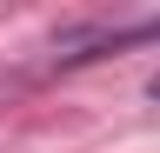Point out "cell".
Wrapping results in <instances>:
<instances>
[{
	"instance_id": "6da1fadb",
	"label": "cell",
	"mask_w": 160,
	"mask_h": 153,
	"mask_svg": "<svg viewBox=\"0 0 160 153\" xmlns=\"http://www.w3.org/2000/svg\"><path fill=\"white\" fill-rule=\"evenodd\" d=\"M147 100H160V73H153V80H147Z\"/></svg>"
}]
</instances>
